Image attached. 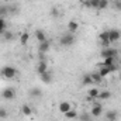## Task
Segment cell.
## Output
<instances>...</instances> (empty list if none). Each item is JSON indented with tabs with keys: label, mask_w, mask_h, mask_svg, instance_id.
<instances>
[{
	"label": "cell",
	"mask_w": 121,
	"mask_h": 121,
	"mask_svg": "<svg viewBox=\"0 0 121 121\" xmlns=\"http://www.w3.org/2000/svg\"><path fill=\"white\" fill-rule=\"evenodd\" d=\"M21 113H23L24 116L30 117L31 114H32V108H31V106H28V104H23V106H21Z\"/></svg>",
	"instance_id": "cell-17"
},
{
	"label": "cell",
	"mask_w": 121,
	"mask_h": 121,
	"mask_svg": "<svg viewBox=\"0 0 121 121\" xmlns=\"http://www.w3.org/2000/svg\"><path fill=\"white\" fill-rule=\"evenodd\" d=\"M90 114H91V117H100V116L103 114V106H101L100 103H94Z\"/></svg>",
	"instance_id": "cell-7"
},
{
	"label": "cell",
	"mask_w": 121,
	"mask_h": 121,
	"mask_svg": "<svg viewBox=\"0 0 121 121\" xmlns=\"http://www.w3.org/2000/svg\"><path fill=\"white\" fill-rule=\"evenodd\" d=\"M99 39H100V44L104 47V48H108V45L111 44L110 42V39H108V31H101L100 34H99Z\"/></svg>",
	"instance_id": "cell-5"
},
{
	"label": "cell",
	"mask_w": 121,
	"mask_h": 121,
	"mask_svg": "<svg viewBox=\"0 0 121 121\" xmlns=\"http://www.w3.org/2000/svg\"><path fill=\"white\" fill-rule=\"evenodd\" d=\"M100 65H101V66H107V68H110V66L116 65V58H104Z\"/></svg>",
	"instance_id": "cell-15"
},
{
	"label": "cell",
	"mask_w": 121,
	"mask_h": 121,
	"mask_svg": "<svg viewBox=\"0 0 121 121\" xmlns=\"http://www.w3.org/2000/svg\"><path fill=\"white\" fill-rule=\"evenodd\" d=\"M82 4H83L85 7H90V1H89V0H82Z\"/></svg>",
	"instance_id": "cell-33"
},
{
	"label": "cell",
	"mask_w": 121,
	"mask_h": 121,
	"mask_svg": "<svg viewBox=\"0 0 121 121\" xmlns=\"http://www.w3.org/2000/svg\"><path fill=\"white\" fill-rule=\"evenodd\" d=\"M59 42H60V45H63V47H70V45L75 44V37H73V34L68 32V34H65V35L60 37Z\"/></svg>",
	"instance_id": "cell-2"
},
{
	"label": "cell",
	"mask_w": 121,
	"mask_h": 121,
	"mask_svg": "<svg viewBox=\"0 0 121 121\" xmlns=\"http://www.w3.org/2000/svg\"><path fill=\"white\" fill-rule=\"evenodd\" d=\"M3 38H4L6 41H11V39L14 38V34H13V32H10V31H6V32L3 34Z\"/></svg>",
	"instance_id": "cell-28"
},
{
	"label": "cell",
	"mask_w": 121,
	"mask_h": 121,
	"mask_svg": "<svg viewBox=\"0 0 121 121\" xmlns=\"http://www.w3.org/2000/svg\"><path fill=\"white\" fill-rule=\"evenodd\" d=\"M108 4H110L108 0H99V6H97V9H99V10H104V9L108 7Z\"/></svg>",
	"instance_id": "cell-25"
},
{
	"label": "cell",
	"mask_w": 121,
	"mask_h": 121,
	"mask_svg": "<svg viewBox=\"0 0 121 121\" xmlns=\"http://www.w3.org/2000/svg\"><path fill=\"white\" fill-rule=\"evenodd\" d=\"M99 93H100V90L99 89H96V87H93V89H90L89 90V99H97L99 97Z\"/></svg>",
	"instance_id": "cell-24"
},
{
	"label": "cell",
	"mask_w": 121,
	"mask_h": 121,
	"mask_svg": "<svg viewBox=\"0 0 121 121\" xmlns=\"http://www.w3.org/2000/svg\"><path fill=\"white\" fill-rule=\"evenodd\" d=\"M113 6H114L116 10L121 11V0H114V1H113Z\"/></svg>",
	"instance_id": "cell-31"
},
{
	"label": "cell",
	"mask_w": 121,
	"mask_h": 121,
	"mask_svg": "<svg viewBox=\"0 0 121 121\" xmlns=\"http://www.w3.org/2000/svg\"><path fill=\"white\" fill-rule=\"evenodd\" d=\"M7 116H9L7 110L4 107H0V118H7Z\"/></svg>",
	"instance_id": "cell-29"
},
{
	"label": "cell",
	"mask_w": 121,
	"mask_h": 121,
	"mask_svg": "<svg viewBox=\"0 0 121 121\" xmlns=\"http://www.w3.org/2000/svg\"><path fill=\"white\" fill-rule=\"evenodd\" d=\"M121 38V32L118 30H108V39L110 42H117L118 39Z\"/></svg>",
	"instance_id": "cell-8"
},
{
	"label": "cell",
	"mask_w": 121,
	"mask_h": 121,
	"mask_svg": "<svg viewBox=\"0 0 121 121\" xmlns=\"http://www.w3.org/2000/svg\"><path fill=\"white\" fill-rule=\"evenodd\" d=\"M111 97V91L108 90H103L99 93V97L97 99H100V100H107V99H110Z\"/></svg>",
	"instance_id": "cell-19"
},
{
	"label": "cell",
	"mask_w": 121,
	"mask_h": 121,
	"mask_svg": "<svg viewBox=\"0 0 121 121\" xmlns=\"http://www.w3.org/2000/svg\"><path fill=\"white\" fill-rule=\"evenodd\" d=\"M41 93H42V90H41L39 87H32V89L30 90V96L31 97H39Z\"/></svg>",
	"instance_id": "cell-23"
},
{
	"label": "cell",
	"mask_w": 121,
	"mask_h": 121,
	"mask_svg": "<svg viewBox=\"0 0 121 121\" xmlns=\"http://www.w3.org/2000/svg\"><path fill=\"white\" fill-rule=\"evenodd\" d=\"M28 39H30V34H28V32H23V34L20 35V44H21V45H27Z\"/></svg>",
	"instance_id": "cell-21"
},
{
	"label": "cell",
	"mask_w": 121,
	"mask_h": 121,
	"mask_svg": "<svg viewBox=\"0 0 121 121\" xmlns=\"http://www.w3.org/2000/svg\"><path fill=\"white\" fill-rule=\"evenodd\" d=\"M106 118L108 121H116L117 120V111L116 110H108L106 113Z\"/></svg>",
	"instance_id": "cell-16"
},
{
	"label": "cell",
	"mask_w": 121,
	"mask_h": 121,
	"mask_svg": "<svg viewBox=\"0 0 121 121\" xmlns=\"http://www.w3.org/2000/svg\"><path fill=\"white\" fill-rule=\"evenodd\" d=\"M7 31V23L4 20V17H0V35H3Z\"/></svg>",
	"instance_id": "cell-20"
},
{
	"label": "cell",
	"mask_w": 121,
	"mask_h": 121,
	"mask_svg": "<svg viewBox=\"0 0 121 121\" xmlns=\"http://www.w3.org/2000/svg\"><path fill=\"white\" fill-rule=\"evenodd\" d=\"M90 76H91V80H93V83H97V85H100V83L103 82V78L100 76V73H99V72L90 73Z\"/></svg>",
	"instance_id": "cell-18"
},
{
	"label": "cell",
	"mask_w": 121,
	"mask_h": 121,
	"mask_svg": "<svg viewBox=\"0 0 121 121\" xmlns=\"http://www.w3.org/2000/svg\"><path fill=\"white\" fill-rule=\"evenodd\" d=\"M117 55H118V52H117V49H114V48H104V49H101V52H100V56L104 59V58H117Z\"/></svg>",
	"instance_id": "cell-3"
},
{
	"label": "cell",
	"mask_w": 121,
	"mask_h": 121,
	"mask_svg": "<svg viewBox=\"0 0 121 121\" xmlns=\"http://www.w3.org/2000/svg\"><path fill=\"white\" fill-rule=\"evenodd\" d=\"M80 121H91V114H86V113H83V114L80 116Z\"/></svg>",
	"instance_id": "cell-30"
},
{
	"label": "cell",
	"mask_w": 121,
	"mask_h": 121,
	"mask_svg": "<svg viewBox=\"0 0 121 121\" xmlns=\"http://www.w3.org/2000/svg\"><path fill=\"white\" fill-rule=\"evenodd\" d=\"M1 97L4 100H13L16 97V90L13 87H6V89L1 90Z\"/></svg>",
	"instance_id": "cell-4"
},
{
	"label": "cell",
	"mask_w": 121,
	"mask_h": 121,
	"mask_svg": "<svg viewBox=\"0 0 121 121\" xmlns=\"http://www.w3.org/2000/svg\"><path fill=\"white\" fill-rule=\"evenodd\" d=\"M65 117L69 118V120H70V118H76V117H78V113H76L75 110H69V111L65 113Z\"/></svg>",
	"instance_id": "cell-27"
},
{
	"label": "cell",
	"mask_w": 121,
	"mask_h": 121,
	"mask_svg": "<svg viewBox=\"0 0 121 121\" xmlns=\"http://www.w3.org/2000/svg\"><path fill=\"white\" fill-rule=\"evenodd\" d=\"M47 70H48V63H47L45 60H39L38 65H37V73H38V75H42V73H45Z\"/></svg>",
	"instance_id": "cell-10"
},
{
	"label": "cell",
	"mask_w": 121,
	"mask_h": 121,
	"mask_svg": "<svg viewBox=\"0 0 121 121\" xmlns=\"http://www.w3.org/2000/svg\"><path fill=\"white\" fill-rule=\"evenodd\" d=\"M7 14H10L9 6H7V4H6V6H0V17H4V16H7Z\"/></svg>",
	"instance_id": "cell-26"
},
{
	"label": "cell",
	"mask_w": 121,
	"mask_h": 121,
	"mask_svg": "<svg viewBox=\"0 0 121 121\" xmlns=\"http://www.w3.org/2000/svg\"><path fill=\"white\" fill-rule=\"evenodd\" d=\"M120 65H121V59H120Z\"/></svg>",
	"instance_id": "cell-35"
},
{
	"label": "cell",
	"mask_w": 121,
	"mask_h": 121,
	"mask_svg": "<svg viewBox=\"0 0 121 121\" xmlns=\"http://www.w3.org/2000/svg\"><path fill=\"white\" fill-rule=\"evenodd\" d=\"M78 30H79V23L75 21V20H70V21L68 23V32L73 34V32H76Z\"/></svg>",
	"instance_id": "cell-11"
},
{
	"label": "cell",
	"mask_w": 121,
	"mask_h": 121,
	"mask_svg": "<svg viewBox=\"0 0 121 121\" xmlns=\"http://www.w3.org/2000/svg\"><path fill=\"white\" fill-rule=\"evenodd\" d=\"M97 72L100 73V76H101L103 79H104V78H107V76L111 73V72H110V68H107V66H101V65H100V69H99Z\"/></svg>",
	"instance_id": "cell-14"
},
{
	"label": "cell",
	"mask_w": 121,
	"mask_h": 121,
	"mask_svg": "<svg viewBox=\"0 0 121 121\" xmlns=\"http://www.w3.org/2000/svg\"><path fill=\"white\" fill-rule=\"evenodd\" d=\"M35 38H37V41H38V42H44V41H47V39H48L47 34H45L42 30H37V31H35Z\"/></svg>",
	"instance_id": "cell-13"
},
{
	"label": "cell",
	"mask_w": 121,
	"mask_h": 121,
	"mask_svg": "<svg viewBox=\"0 0 121 121\" xmlns=\"http://www.w3.org/2000/svg\"><path fill=\"white\" fill-rule=\"evenodd\" d=\"M39 79H41V82H44V83H52V80H54V76H52V72L48 69L45 73H42V75H39Z\"/></svg>",
	"instance_id": "cell-9"
},
{
	"label": "cell",
	"mask_w": 121,
	"mask_h": 121,
	"mask_svg": "<svg viewBox=\"0 0 121 121\" xmlns=\"http://www.w3.org/2000/svg\"><path fill=\"white\" fill-rule=\"evenodd\" d=\"M49 49H51V41L49 39L38 44V54H47V52H49Z\"/></svg>",
	"instance_id": "cell-6"
},
{
	"label": "cell",
	"mask_w": 121,
	"mask_h": 121,
	"mask_svg": "<svg viewBox=\"0 0 121 121\" xmlns=\"http://www.w3.org/2000/svg\"><path fill=\"white\" fill-rule=\"evenodd\" d=\"M118 76H120V80H121V72H120V73H118Z\"/></svg>",
	"instance_id": "cell-34"
},
{
	"label": "cell",
	"mask_w": 121,
	"mask_h": 121,
	"mask_svg": "<svg viewBox=\"0 0 121 121\" xmlns=\"http://www.w3.org/2000/svg\"><path fill=\"white\" fill-rule=\"evenodd\" d=\"M51 16H52V17H58V16H59V10H58L56 7H52V9H51Z\"/></svg>",
	"instance_id": "cell-32"
},
{
	"label": "cell",
	"mask_w": 121,
	"mask_h": 121,
	"mask_svg": "<svg viewBox=\"0 0 121 121\" xmlns=\"http://www.w3.org/2000/svg\"><path fill=\"white\" fill-rule=\"evenodd\" d=\"M82 85L83 86H89V85H93V80H91L90 75H85L83 79H82Z\"/></svg>",
	"instance_id": "cell-22"
},
{
	"label": "cell",
	"mask_w": 121,
	"mask_h": 121,
	"mask_svg": "<svg viewBox=\"0 0 121 121\" xmlns=\"http://www.w3.org/2000/svg\"><path fill=\"white\" fill-rule=\"evenodd\" d=\"M69 110H72V104L69 103V101H60L59 103V111L60 113H66V111H69Z\"/></svg>",
	"instance_id": "cell-12"
},
{
	"label": "cell",
	"mask_w": 121,
	"mask_h": 121,
	"mask_svg": "<svg viewBox=\"0 0 121 121\" xmlns=\"http://www.w3.org/2000/svg\"><path fill=\"white\" fill-rule=\"evenodd\" d=\"M0 75L4 79H14L16 75H17V70H16V68H13L10 65H6L0 69Z\"/></svg>",
	"instance_id": "cell-1"
}]
</instances>
